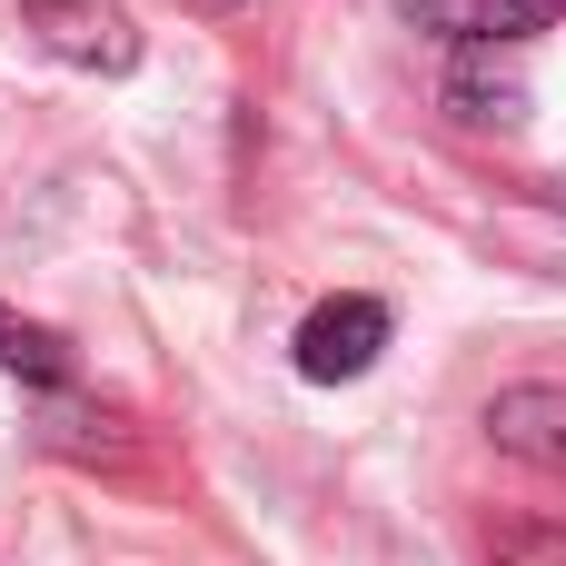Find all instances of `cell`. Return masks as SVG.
<instances>
[{
  "label": "cell",
  "instance_id": "cell-4",
  "mask_svg": "<svg viewBox=\"0 0 566 566\" xmlns=\"http://www.w3.org/2000/svg\"><path fill=\"white\" fill-rule=\"evenodd\" d=\"M488 438L507 448V458H527V468H566V388H497L488 398Z\"/></svg>",
  "mask_w": 566,
  "mask_h": 566
},
{
  "label": "cell",
  "instance_id": "cell-7",
  "mask_svg": "<svg viewBox=\"0 0 566 566\" xmlns=\"http://www.w3.org/2000/svg\"><path fill=\"white\" fill-rule=\"evenodd\" d=\"M30 438H40V448H60V458H109V468L129 458V428H119L109 408H50Z\"/></svg>",
  "mask_w": 566,
  "mask_h": 566
},
{
  "label": "cell",
  "instance_id": "cell-5",
  "mask_svg": "<svg viewBox=\"0 0 566 566\" xmlns=\"http://www.w3.org/2000/svg\"><path fill=\"white\" fill-rule=\"evenodd\" d=\"M448 109H458L468 129H517V119H527V80H517V70H497V60H488V40H468V50H458V70H448Z\"/></svg>",
  "mask_w": 566,
  "mask_h": 566
},
{
  "label": "cell",
  "instance_id": "cell-2",
  "mask_svg": "<svg viewBox=\"0 0 566 566\" xmlns=\"http://www.w3.org/2000/svg\"><path fill=\"white\" fill-rule=\"evenodd\" d=\"M388 298H318L308 318H298V338H289V358H298V378L308 388H348V378H368L378 368V348H388Z\"/></svg>",
  "mask_w": 566,
  "mask_h": 566
},
{
  "label": "cell",
  "instance_id": "cell-1",
  "mask_svg": "<svg viewBox=\"0 0 566 566\" xmlns=\"http://www.w3.org/2000/svg\"><path fill=\"white\" fill-rule=\"evenodd\" d=\"M20 30H30V50H50L70 70H99V80L139 70V20L119 0H20Z\"/></svg>",
  "mask_w": 566,
  "mask_h": 566
},
{
  "label": "cell",
  "instance_id": "cell-9",
  "mask_svg": "<svg viewBox=\"0 0 566 566\" xmlns=\"http://www.w3.org/2000/svg\"><path fill=\"white\" fill-rule=\"evenodd\" d=\"M189 10H209V20H229V10H239V0H189Z\"/></svg>",
  "mask_w": 566,
  "mask_h": 566
},
{
  "label": "cell",
  "instance_id": "cell-6",
  "mask_svg": "<svg viewBox=\"0 0 566 566\" xmlns=\"http://www.w3.org/2000/svg\"><path fill=\"white\" fill-rule=\"evenodd\" d=\"M0 368L10 378H30V388H70V338L60 328H40V318H20V308H0Z\"/></svg>",
  "mask_w": 566,
  "mask_h": 566
},
{
  "label": "cell",
  "instance_id": "cell-3",
  "mask_svg": "<svg viewBox=\"0 0 566 566\" xmlns=\"http://www.w3.org/2000/svg\"><path fill=\"white\" fill-rule=\"evenodd\" d=\"M398 20L408 30H428V40H448V50H468V40H537V30H557L566 0H398Z\"/></svg>",
  "mask_w": 566,
  "mask_h": 566
},
{
  "label": "cell",
  "instance_id": "cell-8",
  "mask_svg": "<svg viewBox=\"0 0 566 566\" xmlns=\"http://www.w3.org/2000/svg\"><path fill=\"white\" fill-rule=\"evenodd\" d=\"M488 557H497V566H566V527L507 517V527H488Z\"/></svg>",
  "mask_w": 566,
  "mask_h": 566
},
{
  "label": "cell",
  "instance_id": "cell-10",
  "mask_svg": "<svg viewBox=\"0 0 566 566\" xmlns=\"http://www.w3.org/2000/svg\"><path fill=\"white\" fill-rule=\"evenodd\" d=\"M557 199H566V169H557Z\"/></svg>",
  "mask_w": 566,
  "mask_h": 566
}]
</instances>
